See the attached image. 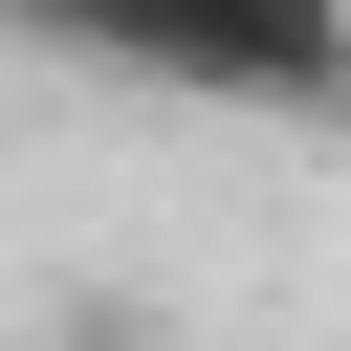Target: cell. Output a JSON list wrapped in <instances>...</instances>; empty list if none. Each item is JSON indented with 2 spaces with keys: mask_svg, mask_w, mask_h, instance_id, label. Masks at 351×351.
<instances>
[{
  "mask_svg": "<svg viewBox=\"0 0 351 351\" xmlns=\"http://www.w3.org/2000/svg\"><path fill=\"white\" fill-rule=\"evenodd\" d=\"M0 22L197 110H351V0H0Z\"/></svg>",
  "mask_w": 351,
  "mask_h": 351,
  "instance_id": "6da1fadb",
  "label": "cell"
}]
</instances>
